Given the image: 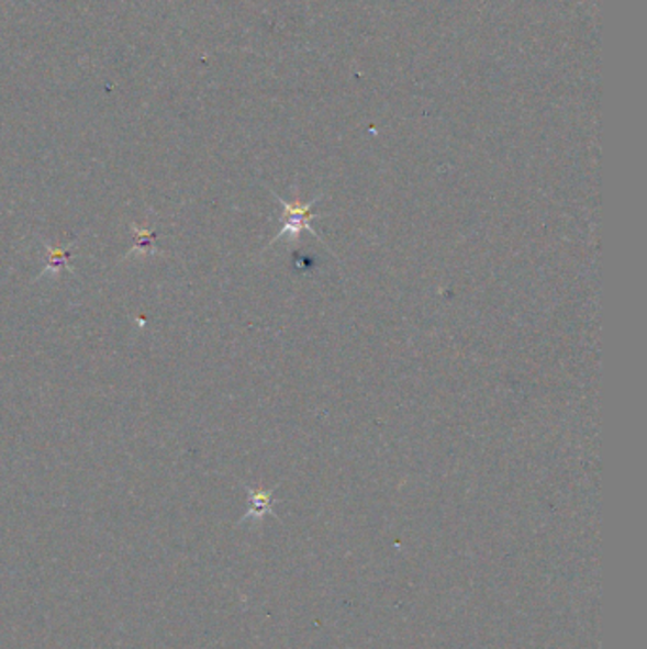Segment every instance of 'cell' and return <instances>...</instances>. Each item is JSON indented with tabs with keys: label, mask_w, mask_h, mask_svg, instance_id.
Instances as JSON below:
<instances>
[{
	"label": "cell",
	"mask_w": 647,
	"mask_h": 649,
	"mask_svg": "<svg viewBox=\"0 0 647 649\" xmlns=\"http://www.w3.org/2000/svg\"><path fill=\"white\" fill-rule=\"evenodd\" d=\"M46 247V255H48V265L44 268V272L38 278H44L46 273L62 272L63 268L70 270L67 266V259L70 257L69 249H63V247H52V245L44 244Z\"/></svg>",
	"instance_id": "7a4b0ae2"
},
{
	"label": "cell",
	"mask_w": 647,
	"mask_h": 649,
	"mask_svg": "<svg viewBox=\"0 0 647 649\" xmlns=\"http://www.w3.org/2000/svg\"><path fill=\"white\" fill-rule=\"evenodd\" d=\"M271 194H274V198H276V200L281 203L283 216H281V228H279L278 234H276V236H274V238L268 242L266 249L276 244V242H281V239H286V242H299L300 234H302L304 231L310 232L313 238H317L320 242H323V244L327 245V242L321 238L320 232L315 231L312 224V219H321V216H325V213H312L313 205L320 202L323 195H315L312 202L302 203L300 202L299 198H294L292 202H289V200H283V198L276 194L274 190H271Z\"/></svg>",
	"instance_id": "6da1fadb"
},
{
	"label": "cell",
	"mask_w": 647,
	"mask_h": 649,
	"mask_svg": "<svg viewBox=\"0 0 647 649\" xmlns=\"http://www.w3.org/2000/svg\"><path fill=\"white\" fill-rule=\"evenodd\" d=\"M249 490L250 507L247 517H260L266 511H270L271 507V492H265V490Z\"/></svg>",
	"instance_id": "3957f363"
}]
</instances>
